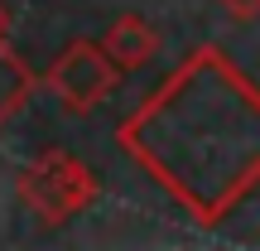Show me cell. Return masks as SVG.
<instances>
[{
    "label": "cell",
    "mask_w": 260,
    "mask_h": 251,
    "mask_svg": "<svg viewBox=\"0 0 260 251\" xmlns=\"http://www.w3.org/2000/svg\"><path fill=\"white\" fill-rule=\"evenodd\" d=\"M116 140L198 227H217L260 188V87L217 44H198Z\"/></svg>",
    "instance_id": "6da1fadb"
},
{
    "label": "cell",
    "mask_w": 260,
    "mask_h": 251,
    "mask_svg": "<svg viewBox=\"0 0 260 251\" xmlns=\"http://www.w3.org/2000/svg\"><path fill=\"white\" fill-rule=\"evenodd\" d=\"M102 48H106V58H111L121 73H140V68H149L159 58V29L149 24L145 15L125 10V15H116L111 24H106Z\"/></svg>",
    "instance_id": "277c9868"
},
{
    "label": "cell",
    "mask_w": 260,
    "mask_h": 251,
    "mask_svg": "<svg viewBox=\"0 0 260 251\" xmlns=\"http://www.w3.org/2000/svg\"><path fill=\"white\" fill-rule=\"evenodd\" d=\"M19 203L44 227H63L102 203V174L68 150H44L19 169Z\"/></svg>",
    "instance_id": "7a4b0ae2"
},
{
    "label": "cell",
    "mask_w": 260,
    "mask_h": 251,
    "mask_svg": "<svg viewBox=\"0 0 260 251\" xmlns=\"http://www.w3.org/2000/svg\"><path fill=\"white\" fill-rule=\"evenodd\" d=\"M48 92L58 97L68 116H92L102 102H111L121 87V68L106 58V48L96 39H73L58 48V58L48 63V73L39 77Z\"/></svg>",
    "instance_id": "3957f363"
},
{
    "label": "cell",
    "mask_w": 260,
    "mask_h": 251,
    "mask_svg": "<svg viewBox=\"0 0 260 251\" xmlns=\"http://www.w3.org/2000/svg\"><path fill=\"white\" fill-rule=\"evenodd\" d=\"M0 39H10V5L0 0Z\"/></svg>",
    "instance_id": "52a82bcc"
},
{
    "label": "cell",
    "mask_w": 260,
    "mask_h": 251,
    "mask_svg": "<svg viewBox=\"0 0 260 251\" xmlns=\"http://www.w3.org/2000/svg\"><path fill=\"white\" fill-rule=\"evenodd\" d=\"M39 92V73L10 48V39H0V130L15 121Z\"/></svg>",
    "instance_id": "5b68a950"
},
{
    "label": "cell",
    "mask_w": 260,
    "mask_h": 251,
    "mask_svg": "<svg viewBox=\"0 0 260 251\" xmlns=\"http://www.w3.org/2000/svg\"><path fill=\"white\" fill-rule=\"evenodd\" d=\"M217 5H222L236 24H255L260 19V0H217Z\"/></svg>",
    "instance_id": "8992f818"
}]
</instances>
